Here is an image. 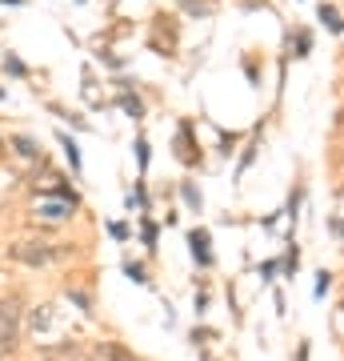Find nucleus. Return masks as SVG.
Masks as SVG:
<instances>
[{
  "label": "nucleus",
  "instance_id": "1",
  "mask_svg": "<svg viewBox=\"0 0 344 361\" xmlns=\"http://www.w3.org/2000/svg\"><path fill=\"white\" fill-rule=\"evenodd\" d=\"M20 301L16 297H0V357H8L20 341Z\"/></svg>",
  "mask_w": 344,
  "mask_h": 361
},
{
  "label": "nucleus",
  "instance_id": "2",
  "mask_svg": "<svg viewBox=\"0 0 344 361\" xmlns=\"http://www.w3.org/2000/svg\"><path fill=\"white\" fill-rule=\"evenodd\" d=\"M8 253H13V261H20L28 269H40V265H49V261L56 257V249H52L49 241H16Z\"/></svg>",
  "mask_w": 344,
  "mask_h": 361
},
{
  "label": "nucleus",
  "instance_id": "3",
  "mask_svg": "<svg viewBox=\"0 0 344 361\" xmlns=\"http://www.w3.org/2000/svg\"><path fill=\"white\" fill-rule=\"evenodd\" d=\"M40 353L49 361H96L92 349H80L77 341H60V345H40Z\"/></svg>",
  "mask_w": 344,
  "mask_h": 361
},
{
  "label": "nucleus",
  "instance_id": "4",
  "mask_svg": "<svg viewBox=\"0 0 344 361\" xmlns=\"http://www.w3.org/2000/svg\"><path fill=\"white\" fill-rule=\"evenodd\" d=\"M92 357L96 361H136V353L125 349L120 341H96V345H92Z\"/></svg>",
  "mask_w": 344,
  "mask_h": 361
},
{
  "label": "nucleus",
  "instance_id": "5",
  "mask_svg": "<svg viewBox=\"0 0 344 361\" xmlns=\"http://www.w3.org/2000/svg\"><path fill=\"white\" fill-rule=\"evenodd\" d=\"M28 329L32 334H52L56 329V305H37L28 313Z\"/></svg>",
  "mask_w": 344,
  "mask_h": 361
},
{
  "label": "nucleus",
  "instance_id": "6",
  "mask_svg": "<svg viewBox=\"0 0 344 361\" xmlns=\"http://www.w3.org/2000/svg\"><path fill=\"white\" fill-rule=\"evenodd\" d=\"M189 249H192V257L200 261V265H212V253H208V233H204V229H192L189 233Z\"/></svg>",
  "mask_w": 344,
  "mask_h": 361
},
{
  "label": "nucleus",
  "instance_id": "7",
  "mask_svg": "<svg viewBox=\"0 0 344 361\" xmlns=\"http://www.w3.org/2000/svg\"><path fill=\"white\" fill-rule=\"evenodd\" d=\"M72 209H77L72 201H52V205H40L37 213L40 217H49V221H64V217H72Z\"/></svg>",
  "mask_w": 344,
  "mask_h": 361
},
{
  "label": "nucleus",
  "instance_id": "8",
  "mask_svg": "<svg viewBox=\"0 0 344 361\" xmlns=\"http://www.w3.org/2000/svg\"><path fill=\"white\" fill-rule=\"evenodd\" d=\"M56 141H60V149H64V157H68V165L80 173V153H77V141L68 137V133H56Z\"/></svg>",
  "mask_w": 344,
  "mask_h": 361
},
{
  "label": "nucleus",
  "instance_id": "9",
  "mask_svg": "<svg viewBox=\"0 0 344 361\" xmlns=\"http://www.w3.org/2000/svg\"><path fill=\"white\" fill-rule=\"evenodd\" d=\"M180 161H184V165H196V161H200V153L189 149V125H180Z\"/></svg>",
  "mask_w": 344,
  "mask_h": 361
},
{
  "label": "nucleus",
  "instance_id": "10",
  "mask_svg": "<svg viewBox=\"0 0 344 361\" xmlns=\"http://www.w3.org/2000/svg\"><path fill=\"white\" fill-rule=\"evenodd\" d=\"M320 20H324L329 28H336V32H344V20L336 16V8H332V4H320Z\"/></svg>",
  "mask_w": 344,
  "mask_h": 361
},
{
  "label": "nucleus",
  "instance_id": "11",
  "mask_svg": "<svg viewBox=\"0 0 344 361\" xmlns=\"http://www.w3.org/2000/svg\"><path fill=\"white\" fill-rule=\"evenodd\" d=\"M120 109H125V113L132 116V121H141V116H144V104L136 101V97H128V92L120 97Z\"/></svg>",
  "mask_w": 344,
  "mask_h": 361
},
{
  "label": "nucleus",
  "instance_id": "12",
  "mask_svg": "<svg viewBox=\"0 0 344 361\" xmlns=\"http://www.w3.org/2000/svg\"><path fill=\"white\" fill-rule=\"evenodd\" d=\"M4 68H8V73H13V77H28L25 61H20V56H13V52H4Z\"/></svg>",
  "mask_w": 344,
  "mask_h": 361
},
{
  "label": "nucleus",
  "instance_id": "13",
  "mask_svg": "<svg viewBox=\"0 0 344 361\" xmlns=\"http://www.w3.org/2000/svg\"><path fill=\"white\" fill-rule=\"evenodd\" d=\"M16 153H20V157H28V161H32V157H40V145H32V141H28V137H16Z\"/></svg>",
  "mask_w": 344,
  "mask_h": 361
},
{
  "label": "nucleus",
  "instance_id": "14",
  "mask_svg": "<svg viewBox=\"0 0 344 361\" xmlns=\"http://www.w3.org/2000/svg\"><path fill=\"white\" fill-rule=\"evenodd\" d=\"M125 273H128V277H132L136 285H144V281H148V277H144V269L136 265V261H125Z\"/></svg>",
  "mask_w": 344,
  "mask_h": 361
},
{
  "label": "nucleus",
  "instance_id": "15",
  "mask_svg": "<svg viewBox=\"0 0 344 361\" xmlns=\"http://www.w3.org/2000/svg\"><path fill=\"white\" fill-rule=\"evenodd\" d=\"M144 245L156 249V225H153V221H144Z\"/></svg>",
  "mask_w": 344,
  "mask_h": 361
},
{
  "label": "nucleus",
  "instance_id": "16",
  "mask_svg": "<svg viewBox=\"0 0 344 361\" xmlns=\"http://www.w3.org/2000/svg\"><path fill=\"white\" fill-rule=\"evenodd\" d=\"M180 193H184V201H189L192 209H200V193H196V189H192V185H184V189H180Z\"/></svg>",
  "mask_w": 344,
  "mask_h": 361
},
{
  "label": "nucleus",
  "instance_id": "17",
  "mask_svg": "<svg viewBox=\"0 0 344 361\" xmlns=\"http://www.w3.org/2000/svg\"><path fill=\"white\" fill-rule=\"evenodd\" d=\"M329 285H332V273H320V281H317V297L329 293Z\"/></svg>",
  "mask_w": 344,
  "mask_h": 361
},
{
  "label": "nucleus",
  "instance_id": "18",
  "mask_svg": "<svg viewBox=\"0 0 344 361\" xmlns=\"http://www.w3.org/2000/svg\"><path fill=\"white\" fill-rule=\"evenodd\" d=\"M108 233H113L116 241H125V237H128V229H125V225H120V221H113V225H108Z\"/></svg>",
  "mask_w": 344,
  "mask_h": 361
},
{
  "label": "nucleus",
  "instance_id": "19",
  "mask_svg": "<svg viewBox=\"0 0 344 361\" xmlns=\"http://www.w3.org/2000/svg\"><path fill=\"white\" fill-rule=\"evenodd\" d=\"M136 157H141V165H148V145L136 141Z\"/></svg>",
  "mask_w": 344,
  "mask_h": 361
},
{
  "label": "nucleus",
  "instance_id": "20",
  "mask_svg": "<svg viewBox=\"0 0 344 361\" xmlns=\"http://www.w3.org/2000/svg\"><path fill=\"white\" fill-rule=\"evenodd\" d=\"M332 233H336V237H344V221H340V217L332 221Z\"/></svg>",
  "mask_w": 344,
  "mask_h": 361
}]
</instances>
